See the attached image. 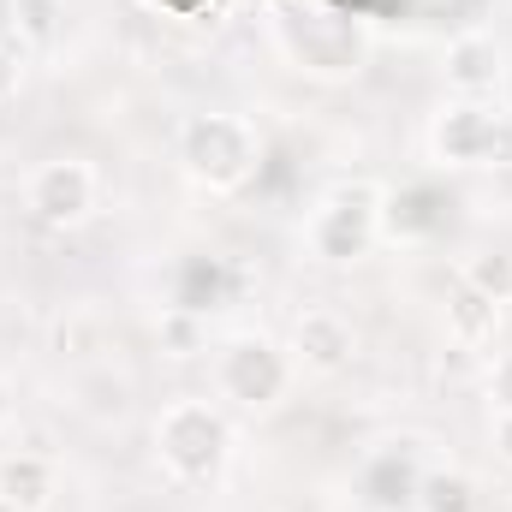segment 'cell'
<instances>
[{
  "mask_svg": "<svg viewBox=\"0 0 512 512\" xmlns=\"http://www.w3.org/2000/svg\"><path fill=\"white\" fill-rule=\"evenodd\" d=\"M72 405L84 417H96V423H114V417H126V405H131V382L114 376V370H102V364H90V370L72 376Z\"/></svg>",
  "mask_w": 512,
  "mask_h": 512,
  "instance_id": "cell-12",
  "label": "cell"
},
{
  "mask_svg": "<svg viewBox=\"0 0 512 512\" xmlns=\"http://www.w3.org/2000/svg\"><path fill=\"white\" fill-rule=\"evenodd\" d=\"M417 483H423V459H417V441H387L382 453L364 465V501L376 512H399L417 501Z\"/></svg>",
  "mask_w": 512,
  "mask_h": 512,
  "instance_id": "cell-8",
  "label": "cell"
},
{
  "mask_svg": "<svg viewBox=\"0 0 512 512\" xmlns=\"http://www.w3.org/2000/svg\"><path fill=\"white\" fill-rule=\"evenodd\" d=\"M6 417H12V387L0 382V429H6Z\"/></svg>",
  "mask_w": 512,
  "mask_h": 512,
  "instance_id": "cell-23",
  "label": "cell"
},
{
  "mask_svg": "<svg viewBox=\"0 0 512 512\" xmlns=\"http://www.w3.org/2000/svg\"><path fill=\"white\" fill-rule=\"evenodd\" d=\"M292 352L286 346H274L268 334H233L227 346H221V358H215V387L233 399V405H245V411H268V405H280V393L292 387Z\"/></svg>",
  "mask_w": 512,
  "mask_h": 512,
  "instance_id": "cell-5",
  "label": "cell"
},
{
  "mask_svg": "<svg viewBox=\"0 0 512 512\" xmlns=\"http://www.w3.org/2000/svg\"><path fill=\"white\" fill-rule=\"evenodd\" d=\"M495 453L512 465V411H495Z\"/></svg>",
  "mask_w": 512,
  "mask_h": 512,
  "instance_id": "cell-20",
  "label": "cell"
},
{
  "mask_svg": "<svg viewBox=\"0 0 512 512\" xmlns=\"http://www.w3.org/2000/svg\"><path fill=\"white\" fill-rule=\"evenodd\" d=\"M18 84H24V42L12 36V42H0V102H12Z\"/></svg>",
  "mask_w": 512,
  "mask_h": 512,
  "instance_id": "cell-18",
  "label": "cell"
},
{
  "mask_svg": "<svg viewBox=\"0 0 512 512\" xmlns=\"http://www.w3.org/2000/svg\"><path fill=\"white\" fill-rule=\"evenodd\" d=\"M155 453L179 483H215L227 453H233V429L221 417V405L209 399H173L155 417Z\"/></svg>",
  "mask_w": 512,
  "mask_h": 512,
  "instance_id": "cell-2",
  "label": "cell"
},
{
  "mask_svg": "<svg viewBox=\"0 0 512 512\" xmlns=\"http://www.w3.org/2000/svg\"><path fill=\"white\" fill-rule=\"evenodd\" d=\"M382 185L376 179H340L316 215L304 221V239H310V256L322 262H358L370 256V245L382 239Z\"/></svg>",
  "mask_w": 512,
  "mask_h": 512,
  "instance_id": "cell-3",
  "label": "cell"
},
{
  "mask_svg": "<svg viewBox=\"0 0 512 512\" xmlns=\"http://www.w3.org/2000/svg\"><path fill=\"white\" fill-rule=\"evenodd\" d=\"M417 512H477V483L465 477V471H447V465H435V471H423V483H417Z\"/></svg>",
  "mask_w": 512,
  "mask_h": 512,
  "instance_id": "cell-14",
  "label": "cell"
},
{
  "mask_svg": "<svg viewBox=\"0 0 512 512\" xmlns=\"http://www.w3.org/2000/svg\"><path fill=\"white\" fill-rule=\"evenodd\" d=\"M0 501L18 512H42L54 501V465L42 453H6L0 459Z\"/></svg>",
  "mask_w": 512,
  "mask_h": 512,
  "instance_id": "cell-11",
  "label": "cell"
},
{
  "mask_svg": "<svg viewBox=\"0 0 512 512\" xmlns=\"http://www.w3.org/2000/svg\"><path fill=\"white\" fill-rule=\"evenodd\" d=\"M429 149L441 167H512V120L489 102L453 96L429 126Z\"/></svg>",
  "mask_w": 512,
  "mask_h": 512,
  "instance_id": "cell-4",
  "label": "cell"
},
{
  "mask_svg": "<svg viewBox=\"0 0 512 512\" xmlns=\"http://www.w3.org/2000/svg\"><path fill=\"white\" fill-rule=\"evenodd\" d=\"M155 334H161V352H167V358H197V352H203V340H209V322H203V310L167 304V310H161V322H155Z\"/></svg>",
  "mask_w": 512,
  "mask_h": 512,
  "instance_id": "cell-16",
  "label": "cell"
},
{
  "mask_svg": "<svg viewBox=\"0 0 512 512\" xmlns=\"http://www.w3.org/2000/svg\"><path fill=\"white\" fill-rule=\"evenodd\" d=\"M0 42H12V0H0Z\"/></svg>",
  "mask_w": 512,
  "mask_h": 512,
  "instance_id": "cell-22",
  "label": "cell"
},
{
  "mask_svg": "<svg viewBox=\"0 0 512 512\" xmlns=\"http://www.w3.org/2000/svg\"><path fill=\"white\" fill-rule=\"evenodd\" d=\"M292 364L298 370H316V376H334V370H346L352 364V352H358V334H352V322L340 316V310H304L298 322H292Z\"/></svg>",
  "mask_w": 512,
  "mask_h": 512,
  "instance_id": "cell-7",
  "label": "cell"
},
{
  "mask_svg": "<svg viewBox=\"0 0 512 512\" xmlns=\"http://www.w3.org/2000/svg\"><path fill=\"white\" fill-rule=\"evenodd\" d=\"M489 399H495V411H512V352L489 364Z\"/></svg>",
  "mask_w": 512,
  "mask_h": 512,
  "instance_id": "cell-19",
  "label": "cell"
},
{
  "mask_svg": "<svg viewBox=\"0 0 512 512\" xmlns=\"http://www.w3.org/2000/svg\"><path fill=\"white\" fill-rule=\"evenodd\" d=\"M459 280H465L471 292H483L489 304H512V256H501V251H483V256H471Z\"/></svg>",
  "mask_w": 512,
  "mask_h": 512,
  "instance_id": "cell-17",
  "label": "cell"
},
{
  "mask_svg": "<svg viewBox=\"0 0 512 512\" xmlns=\"http://www.w3.org/2000/svg\"><path fill=\"white\" fill-rule=\"evenodd\" d=\"M495 90H501V114L512 120V60L501 66V84H495Z\"/></svg>",
  "mask_w": 512,
  "mask_h": 512,
  "instance_id": "cell-21",
  "label": "cell"
},
{
  "mask_svg": "<svg viewBox=\"0 0 512 512\" xmlns=\"http://www.w3.org/2000/svg\"><path fill=\"white\" fill-rule=\"evenodd\" d=\"M441 227V197L429 185H405V191H387L382 197V233L387 239H429Z\"/></svg>",
  "mask_w": 512,
  "mask_h": 512,
  "instance_id": "cell-10",
  "label": "cell"
},
{
  "mask_svg": "<svg viewBox=\"0 0 512 512\" xmlns=\"http://www.w3.org/2000/svg\"><path fill=\"white\" fill-rule=\"evenodd\" d=\"M24 209H30V221L60 227V233L78 227V221H90V209H96V173H90V161H78V155L42 161L24 179Z\"/></svg>",
  "mask_w": 512,
  "mask_h": 512,
  "instance_id": "cell-6",
  "label": "cell"
},
{
  "mask_svg": "<svg viewBox=\"0 0 512 512\" xmlns=\"http://www.w3.org/2000/svg\"><path fill=\"white\" fill-rule=\"evenodd\" d=\"M501 66H507V60H501L495 36H483V30H465V36L447 42V90H453V96H471V102L495 96Z\"/></svg>",
  "mask_w": 512,
  "mask_h": 512,
  "instance_id": "cell-9",
  "label": "cell"
},
{
  "mask_svg": "<svg viewBox=\"0 0 512 512\" xmlns=\"http://www.w3.org/2000/svg\"><path fill=\"white\" fill-rule=\"evenodd\" d=\"M66 30V0H12V36L24 48H54Z\"/></svg>",
  "mask_w": 512,
  "mask_h": 512,
  "instance_id": "cell-15",
  "label": "cell"
},
{
  "mask_svg": "<svg viewBox=\"0 0 512 512\" xmlns=\"http://www.w3.org/2000/svg\"><path fill=\"white\" fill-rule=\"evenodd\" d=\"M495 328H501V304H489L483 292H471L465 280L447 292V334L459 340V346H483V340H495Z\"/></svg>",
  "mask_w": 512,
  "mask_h": 512,
  "instance_id": "cell-13",
  "label": "cell"
},
{
  "mask_svg": "<svg viewBox=\"0 0 512 512\" xmlns=\"http://www.w3.org/2000/svg\"><path fill=\"white\" fill-rule=\"evenodd\" d=\"M256 155H262V137L245 114L209 108L179 126V167L209 191H239L256 173Z\"/></svg>",
  "mask_w": 512,
  "mask_h": 512,
  "instance_id": "cell-1",
  "label": "cell"
},
{
  "mask_svg": "<svg viewBox=\"0 0 512 512\" xmlns=\"http://www.w3.org/2000/svg\"><path fill=\"white\" fill-rule=\"evenodd\" d=\"M0 512H18V507H12V501H0Z\"/></svg>",
  "mask_w": 512,
  "mask_h": 512,
  "instance_id": "cell-24",
  "label": "cell"
}]
</instances>
